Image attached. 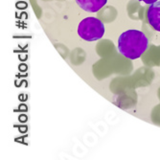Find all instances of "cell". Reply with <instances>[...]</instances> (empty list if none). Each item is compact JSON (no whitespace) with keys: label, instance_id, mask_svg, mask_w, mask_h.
Masks as SVG:
<instances>
[{"label":"cell","instance_id":"6da1fadb","mask_svg":"<svg viewBox=\"0 0 160 160\" xmlns=\"http://www.w3.org/2000/svg\"><path fill=\"white\" fill-rule=\"evenodd\" d=\"M149 39L139 30H128L118 38V51L129 60H136L146 52Z\"/></svg>","mask_w":160,"mask_h":160},{"label":"cell","instance_id":"7a4b0ae2","mask_svg":"<svg viewBox=\"0 0 160 160\" xmlns=\"http://www.w3.org/2000/svg\"><path fill=\"white\" fill-rule=\"evenodd\" d=\"M78 35L85 41H96L104 37L105 25L96 18H86L78 26Z\"/></svg>","mask_w":160,"mask_h":160},{"label":"cell","instance_id":"3957f363","mask_svg":"<svg viewBox=\"0 0 160 160\" xmlns=\"http://www.w3.org/2000/svg\"><path fill=\"white\" fill-rule=\"evenodd\" d=\"M147 18L154 30L160 32V0L150 6L147 12Z\"/></svg>","mask_w":160,"mask_h":160},{"label":"cell","instance_id":"277c9868","mask_svg":"<svg viewBox=\"0 0 160 160\" xmlns=\"http://www.w3.org/2000/svg\"><path fill=\"white\" fill-rule=\"evenodd\" d=\"M78 6L85 12H96L103 8L108 0H76Z\"/></svg>","mask_w":160,"mask_h":160},{"label":"cell","instance_id":"5b68a950","mask_svg":"<svg viewBox=\"0 0 160 160\" xmlns=\"http://www.w3.org/2000/svg\"><path fill=\"white\" fill-rule=\"evenodd\" d=\"M138 1L144 2V3H146V4H153V3L159 1V0H138Z\"/></svg>","mask_w":160,"mask_h":160}]
</instances>
